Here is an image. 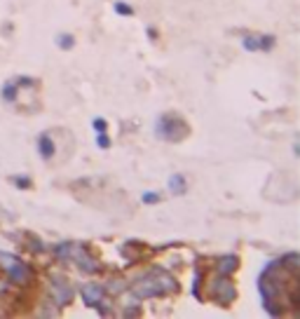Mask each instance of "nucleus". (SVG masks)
Instances as JSON below:
<instances>
[{"label": "nucleus", "mask_w": 300, "mask_h": 319, "mask_svg": "<svg viewBox=\"0 0 300 319\" xmlns=\"http://www.w3.org/2000/svg\"><path fill=\"white\" fill-rule=\"evenodd\" d=\"M171 289H176V282L167 277L164 272H157V275L152 277H143L141 282L134 286V293L139 296V298H155V296H162V293L171 291Z\"/></svg>", "instance_id": "obj_1"}, {"label": "nucleus", "mask_w": 300, "mask_h": 319, "mask_svg": "<svg viewBox=\"0 0 300 319\" xmlns=\"http://www.w3.org/2000/svg\"><path fill=\"white\" fill-rule=\"evenodd\" d=\"M188 134V124L178 115H162L157 120V136L164 141H181Z\"/></svg>", "instance_id": "obj_2"}, {"label": "nucleus", "mask_w": 300, "mask_h": 319, "mask_svg": "<svg viewBox=\"0 0 300 319\" xmlns=\"http://www.w3.org/2000/svg\"><path fill=\"white\" fill-rule=\"evenodd\" d=\"M0 263L7 267V275H9V279L12 282H17V284H21L24 279H26V266L19 261L17 256H9V254H0Z\"/></svg>", "instance_id": "obj_3"}, {"label": "nucleus", "mask_w": 300, "mask_h": 319, "mask_svg": "<svg viewBox=\"0 0 300 319\" xmlns=\"http://www.w3.org/2000/svg\"><path fill=\"white\" fill-rule=\"evenodd\" d=\"M211 296L221 303V305H230V303L235 301V286H232V282H228V279H216V282L211 284Z\"/></svg>", "instance_id": "obj_4"}, {"label": "nucleus", "mask_w": 300, "mask_h": 319, "mask_svg": "<svg viewBox=\"0 0 300 319\" xmlns=\"http://www.w3.org/2000/svg\"><path fill=\"white\" fill-rule=\"evenodd\" d=\"M274 36H244L242 38V45H244V50H249V52H258V50H272L274 47Z\"/></svg>", "instance_id": "obj_5"}, {"label": "nucleus", "mask_w": 300, "mask_h": 319, "mask_svg": "<svg viewBox=\"0 0 300 319\" xmlns=\"http://www.w3.org/2000/svg\"><path fill=\"white\" fill-rule=\"evenodd\" d=\"M82 301L87 308H101V301H103V289L101 286H94V284H89L82 289Z\"/></svg>", "instance_id": "obj_6"}, {"label": "nucleus", "mask_w": 300, "mask_h": 319, "mask_svg": "<svg viewBox=\"0 0 300 319\" xmlns=\"http://www.w3.org/2000/svg\"><path fill=\"white\" fill-rule=\"evenodd\" d=\"M38 153H40V158H43V160H52L54 158L56 146H54L50 132H43L40 136H38Z\"/></svg>", "instance_id": "obj_7"}, {"label": "nucleus", "mask_w": 300, "mask_h": 319, "mask_svg": "<svg viewBox=\"0 0 300 319\" xmlns=\"http://www.w3.org/2000/svg\"><path fill=\"white\" fill-rule=\"evenodd\" d=\"M54 293H56V305H66V303H71V298H73L71 286L63 282L61 277L54 279Z\"/></svg>", "instance_id": "obj_8"}, {"label": "nucleus", "mask_w": 300, "mask_h": 319, "mask_svg": "<svg viewBox=\"0 0 300 319\" xmlns=\"http://www.w3.org/2000/svg\"><path fill=\"white\" fill-rule=\"evenodd\" d=\"M239 267V258L237 256H225V258H221V263H218V272L221 275H230V272H235Z\"/></svg>", "instance_id": "obj_9"}, {"label": "nucleus", "mask_w": 300, "mask_h": 319, "mask_svg": "<svg viewBox=\"0 0 300 319\" xmlns=\"http://www.w3.org/2000/svg\"><path fill=\"white\" fill-rule=\"evenodd\" d=\"M186 188H188L186 176H181V174H174V176L169 178V190H171L174 195H183V193H186Z\"/></svg>", "instance_id": "obj_10"}, {"label": "nucleus", "mask_w": 300, "mask_h": 319, "mask_svg": "<svg viewBox=\"0 0 300 319\" xmlns=\"http://www.w3.org/2000/svg\"><path fill=\"white\" fill-rule=\"evenodd\" d=\"M0 94H2V99H5L7 104H14V101H17V82H14V80L5 82L2 89H0Z\"/></svg>", "instance_id": "obj_11"}, {"label": "nucleus", "mask_w": 300, "mask_h": 319, "mask_svg": "<svg viewBox=\"0 0 300 319\" xmlns=\"http://www.w3.org/2000/svg\"><path fill=\"white\" fill-rule=\"evenodd\" d=\"M56 45L61 47V50H71L73 45H75V38L71 33H61V36H56Z\"/></svg>", "instance_id": "obj_12"}, {"label": "nucleus", "mask_w": 300, "mask_h": 319, "mask_svg": "<svg viewBox=\"0 0 300 319\" xmlns=\"http://www.w3.org/2000/svg\"><path fill=\"white\" fill-rule=\"evenodd\" d=\"M113 7H115V12H117V14H122V17H132L134 14V7L132 5H127V2H122V0H120V2H115Z\"/></svg>", "instance_id": "obj_13"}, {"label": "nucleus", "mask_w": 300, "mask_h": 319, "mask_svg": "<svg viewBox=\"0 0 300 319\" xmlns=\"http://www.w3.org/2000/svg\"><path fill=\"white\" fill-rule=\"evenodd\" d=\"M97 143H99V148H103V151H108V148H110V139H108V134H106V132H99Z\"/></svg>", "instance_id": "obj_14"}, {"label": "nucleus", "mask_w": 300, "mask_h": 319, "mask_svg": "<svg viewBox=\"0 0 300 319\" xmlns=\"http://www.w3.org/2000/svg\"><path fill=\"white\" fill-rule=\"evenodd\" d=\"M143 204H155V202H159V195L157 193H143Z\"/></svg>", "instance_id": "obj_15"}, {"label": "nucleus", "mask_w": 300, "mask_h": 319, "mask_svg": "<svg viewBox=\"0 0 300 319\" xmlns=\"http://www.w3.org/2000/svg\"><path fill=\"white\" fill-rule=\"evenodd\" d=\"M12 183H14L17 188H31V181H28V178H24V176H21V178L14 176V178H12Z\"/></svg>", "instance_id": "obj_16"}, {"label": "nucleus", "mask_w": 300, "mask_h": 319, "mask_svg": "<svg viewBox=\"0 0 300 319\" xmlns=\"http://www.w3.org/2000/svg\"><path fill=\"white\" fill-rule=\"evenodd\" d=\"M92 127H94L97 132H106V120H103V117H97V120L92 122Z\"/></svg>", "instance_id": "obj_17"}]
</instances>
